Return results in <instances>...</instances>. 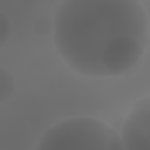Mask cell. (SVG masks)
Wrapping results in <instances>:
<instances>
[{
	"instance_id": "7",
	"label": "cell",
	"mask_w": 150,
	"mask_h": 150,
	"mask_svg": "<svg viewBox=\"0 0 150 150\" xmlns=\"http://www.w3.org/2000/svg\"><path fill=\"white\" fill-rule=\"evenodd\" d=\"M11 35V22L8 18L0 12V48L7 42Z\"/></svg>"
},
{
	"instance_id": "2",
	"label": "cell",
	"mask_w": 150,
	"mask_h": 150,
	"mask_svg": "<svg viewBox=\"0 0 150 150\" xmlns=\"http://www.w3.org/2000/svg\"><path fill=\"white\" fill-rule=\"evenodd\" d=\"M39 150H122L121 136L104 122L93 117H74L48 129Z\"/></svg>"
},
{
	"instance_id": "3",
	"label": "cell",
	"mask_w": 150,
	"mask_h": 150,
	"mask_svg": "<svg viewBox=\"0 0 150 150\" xmlns=\"http://www.w3.org/2000/svg\"><path fill=\"white\" fill-rule=\"evenodd\" d=\"M148 43L129 35L112 40L104 48L101 56L104 76H116L130 70L143 56Z\"/></svg>"
},
{
	"instance_id": "5",
	"label": "cell",
	"mask_w": 150,
	"mask_h": 150,
	"mask_svg": "<svg viewBox=\"0 0 150 150\" xmlns=\"http://www.w3.org/2000/svg\"><path fill=\"white\" fill-rule=\"evenodd\" d=\"M14 88L15 82L12 73L0 67V103L8 100L13 95Z\"/></svg>"
},
{
	"instance_id": "6",
	"label": "cell",
	"mask_w": 150,
	"mask_h": 150,
	"mask_svg": "<svg viewBox=\"0 0 150 150\" xmlns=\"http://www.w3.org/2000/svg\"><path fill=\"white\" fill-rule=\"evenodd\" d=\"M34 30L39 35H48L54 30V21L48 15L39 16L34 23Z\"/></svg>"
},
{
	"instance_id": "1",
	"label": "cell",
	"mask_w": 150,
	"mask_h": 150,
	"mask_svg": "<svg viewBox=\"0 0 150 150\" xmlns=\"http://www.w3.org/2000/svg\"><path fill=\"white\" fill-rule=\"evenodd\" d=\"M54 21V42L75 71L104 77L101 56L120 36L149 42L148 13L139 0H62Z\"/></svg>"
},
{
	"instance_id": "4",
	"label": "cell",
	"mask_w": 150,
	"mask_h": 150,
	"mask_svg": "<svg viewBox=\"0 0 150 150\" xmlns=\"http://www.w3.org/2000/svg\"><path fill=\"white\" fill-rule=\"evenodd\" d=\"M127 150H150V98L138 100L124 121L121 135Z\"/></svg>"
}]
</instances>
